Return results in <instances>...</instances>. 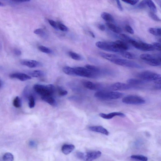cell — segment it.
Segmentation results:
<instances>
[{
  "label": "cell",
  "instance_id": "cell-20",
  "mask_svg": "<svg viewBox=\"0 0 161 161\" xmlns=\"http://www.w3.org/2000/svg\"><path fill=\"white\" fill-rule=\"evenodd\" d=\"M106 25L110 30L114 33L120 34L122 32V30L120 27H118L113 24L110 22H107Z\"/></svg>",
  "mask_w": 161,
  "mask_h": 161
},
{
  "label": "cell",
  "instance_id": "cell-36",
  "mask_svg": "<svg viewBox=\"0 0 161 161\" xmlns=\"http://www.w3.org/2000/svg\"><path fill=\"white\" fill-rule=\"evenodd\" d=\"M119 37L121 39L123 40L129 42L132 39L131 37L128 35L124 34H121L120 35Z\"/></svg>",
  "mask_w": 161,
  "mask_h": 161
},
{
  "label": "cell",
  "instance_id": "cell-21",
  "mask_svg": "<svg viewBox=\"0 0 161 161\" xmlns=\"http://www.w3.org/2000/svg\"><path fill=\"white\" fill-rule=\"evenodd\" d=\"M127 83L129 85L132 86L134 85H140L143 84L144 81L140 79H137L135 78H131L127 80Z\"/></svg>",
  "mask_w": 161,
  "mask_h": 161
},
{
  "label": "cell",
  "instance_id": "cell-33",
  "mask_svg": "<svg viewBox=\"0 0 161 161\" xmlns=\"http://www.w3.org/2000/svg\"><path fill=\"white\" fill-rule=\"evenodd\" d=\"M13 106L17 108H20L21 105V100L18 96L15 98L13 102Z\"/></svg>",
  "mask_w": 161,
  "mask_h": 161
},
{
  "label": "cell",
  "instance_id": "cell-47",
  "mask_svg": "<svg viewBox=\"0 0 161 161\" xmlns=\"http://www.w3.org/2000/svg\"><path fill=\"white\" fill-rule=\"evenodd\" d=\"M76 156L78 158L83 160L84 153L80 152H77L76 154Z\"/></svg>",
  "mask_w": 161,
  "mask_h": 161
},
{
  "label": "cell",
  "instance_id": "cell-11",
  "mask_svg": "<svg viewBox=\"0 0 161 161\" xmlns=\"http://www.w3.org/2000/svg\"><path fill=\"white\" fill-rule=\"evenodd\" d=\"M20 64L22 65L27 66L30 68L41 67L42 64L36 60H23L20 61Z\"/></svg>",
  "mask_w": 161,
  "mask_h": 161
},
{
  "label": "cell",
  "instance_id": "cell-29",
  "mask_svg": "<svg viewBox=\"0 0 161 161\" xmlns=\"http://www.w3.org/2000/svg\"><path fill=\"white\" fill-rule=\"evenodd\" d=\"M161 28H150L148 30V31L152 35L156 36H161Z\"/></svg>",
  "mask_w": 161,
  "mask_h": 161
},
{
  "label": "cell",
  "instance_id": "cell-9",
  "mask_svg": "<svg viewBox=\"0 0 161 161\" xmlns=\"http://www.w3.org/2000/svg\"><path fill=\"white\" fill-rule=\"evenodd\" d=\"M102 153L100 151L89 152L84 153L83 160L84 161H92L99 158L101 156Z\"/></svg>",
  "mask_w": 161,
  "mask_h": 161
},
{
  "label": "cell",
  "instance_id": "cell-35",
  "mask_svg": "<svg viewBox=\"0 0 161 161\" xmlns=\"http://www.w3.org/2000/svg\"><path fill=\"white\" fill-rule=\"evenodd\" d=\"M38 48L40 51L44 53L49 54L52 53V51L51 49L43 46H39L38 47Z\"/></svg>",
  "mask_w": 161,
  "mask_h": 161
},
{
  "label": "cell",
  "instance_id": "cell-16",
  "mask_svg": "<svg viewBox=\"0 0 161 161\" xmlns=\"http://www.w3.org/2000/svg\"><path fill=\"white\" fill-rule=\"evenodd\" d=\"M100 55L102 58H104L106 60H109L111 62L113 61L120 57L118 56L116 54H110L105 53L103 52H100L99 53Z\"/></svg>",
  "mask_w": 161,
  "mask_h": 161
},
{
  "label": "cell",
  "instance_id": "cell-43",
  "mask_svg": "<svg viewBox=\"0 0 161 161\" xmlns=\"http://www.w3.org/2000/svg\"><path fill=\"white\" fill-rule=\"evenodd\" d=\"M34 33L36 35H43L44 34V30L41 28H38L35 30L34 31Z\"/></svg>",
  "mask_w": 161,
  "mask_h": 161
},
{
  "label": "cell",
  "instance_id": "cell-46",
  "mask_svg": "<svg viewBox=\"0 0 161 161\" xmlns=\"http://www.w3.org/2000/svg\"><path fill=\"white\" fill-rule=\"evenodd\" d=\"M28 144H29V146L32 148H35L36 146V142L33 140L30 141Z\"/></svg>",
  "mask_w": 161,
  "mask_h": 161
},
{
  "label": "cell",
  "instance_id": "cell-31",
  "mask_svg": "<svg viewBox=\"0 0 161 161\" xmlns=\"http://www.w3.org/2000/svg\"><path fill=\"white\" fill-rule=\"evenodd\" d=\"M68 54H69L70 56L74 60H82V57L81 56L76 53L72 52V51H70Z\"/></svg>",
  "mask_w": 161,
  "mask_h": 161
},
{
  "label": "cell",
  "instance_id": "cell-30",
  "mask_svg": "<svg viewBox=\"0 0 161 161\" xmlns=\"http://www.w3.org/2000/svg\"><path fill=\"white\" fill-rule=\"evenodd\" d=\"M131 158L132 159L140 161H147L148 160L147 157L142 155H133L131 156Z\"/></svg>",
  "mask_w": 161,
  "mask_h": 161
},
{
  "label": "cell",
  "instance_id": "cell-24",
  "mask_svg": "<svg viewBox=\"0 0 161 161\" xmlns=\"http://www.w3.org/2000/svg\"><path fill=\"white\" fill-rule=\"evenodd\" d=\"M101 17L104 20L107 21L108 22H111L113 21L114 19L112 16L110 14L107 13V12H103L101 14Z\"/></svg>",
  "mask_w": 161,
  "mask_h": 161
},
{
  "label": "cell",
  "instance_id": "cell-13",
  "mask_svg": "<svg viewBox=\"0 0 161 161\" xmlns=\"http://www.w3.org/2000/svg\"><path fill=\"white\" fill-rule=\"evenodd\" d=\"M99 116L107 120L111 119L116 116H119L122 117H124L125 116V114L120 112H113L109 114L101 113L99 114Z\"/></svg>",
  "mask_w": 161,
  "mask_h": 161
},
{
  "label": "cell",
  "instance_id": "cell-18",
  "mask_svg": "<svg viewBox=\"0 0 161 161\" xmlns=\"http://www.w3.org/2000/svg\"><path fill=\"white\" fill-rule=\"evenodd\" d=\"M114 42L116 47L121 51H125L128 49V47L127 45L123 41L117 40Z\"/></svg>",
  "mask_w": 161,
  "mask_h": 161
},
{
  "label": "cell",
  "instance_id": "cell-22",
  "mask_svg": "<svg viewBox=\"0 0 161 161\" xmlns=\"http://www.w3.org/2000/svg\"><path fill=\"white\" fill-rule=\"evenodd\" d=\"M158 55H153L148 54H142L140 55V58L144 62H146L154 60L157 58Z\"/></svg>",
  "mask_w": 161,
  "mask_h": 161
},
{
  "label": "cell",
  "instance_id": "cell-28",
  "mask_svg": "<svg viewBox=\"0 0 161 161\" xmlns=\"http://www.w3.org/2000/svg\"><path fill=\"white\" fill-rule=\"evenodd\" d=\"M147 4L152 12L154 13L157 12V7L152 1L150 0H147Z\"/></svg>",
  "mask_w": 161,
  "mask_h": 161
},
{
  "label": "cell",
  "instance_id": "cell-25",
  "mask_svg": "<svg viewBox=\"0 0 161 161\" xmlns=\"http://www.w3.org/2000/svg\"><path fill=\"white\" fill-rule=\"evenodd\" d=\"M86 68L91 71L92 72L96 74L98 76L100 72V70L99 68L95 66L87 64L85 66Z\"/></svg>",
  "mask_w": 161,
  "mask_h": 161
},
{
  "label": "cell",
  "instance_id": "cell-10",
  "mask_svg": "<svg viewBox=\"0 0 161 161\" xmlns=\"http://www.w3.org/2000/svg\"><path fill=\"white\" fill-rule=\"evenodd\" d=\"M132 86L120 82L114 83L111 86V88L115 91L126 90L132 89Z\"/></svg>",
  "mask_w": 161,
  "mask_h": 161
},
{
  "label": "cell",
  "instance_id": "cell-32",
  "mask_svg": "<svg viewBox=\"0 0 161 161\" xmlns=\"http://www.w3.org/2000/svg\"><path fill=\"white\" fill-rule=\"evenodd\" d=\"M3 159L4 161H14V157L11 153H6L3 156Z\"/></svg>",
  "mask_w": 161,
  "mask_h": 161
},
{
  "label": "cell",
  "instance_id": "cell-19",
  "mask_svg": "<svg viewBox=\"0 0 161 161\" xmlns=\"http://www.w3.org/2000/svg\"><path fill=\"white\" fill-rule=\"evenodd\" d=\"M41 99L53 107H56L57 103L55 100L52 96L41 97Z\"/></svg>",
  "mask_w": 161,
  "mask_h": 161
},
{
  "label": "cell",
  "instance_id": "cell-23",
  "mask_svg": "<svg viewBox=\"0 0 161 161\" xmlns=\"http://www.w3.org/2000/svg\"><path fill=\"white\" fill-rule=\"evenodd\" d=\"M121 55L124 57L130 59H135L136 57L135 54L132 53L127 52L125 51H122L120 52Z\"/></svg>",
  "mask_w": 161,
  "mask_h": 161
},
{
  "label": "cell",
  "instance_id": "cell-50",
  "mask_svg": "<svg viewBox=\"0 0 161 161\" xmlns=\"http://www.w3.org/2000/svg\"><path fill=\"white\" fill-rule=\"evenodd\" d=\"M98 28L101 31H104L106 30V27L103 25L99 24L98 26Z\"/></svg>",
  "mask_w": 161,
  "mask_h": 161
},
{
  "label": "cell",
  "instance_id": "cell-8",
  "mask_svg": "<svg viewBox=\"0 0 161 161\" xmlns=\"http://www.w3.org/2000/svg\"><path fill=\"white\" fill-rule=\"evenodd\" d=\"M129 43L132 44L136 48L141 51H151L154 50L152 44L142 42H138L132 39Z\"/></svg>",
  "mask_w": 161,
  "mask_h": 161
},
{
  "label": "cell",
  "instance_id": "cell-37",
  "mask_svg": "<svg viewBox=\"0 0 161 161\" xmlns=\"http://www.w3.org/2000/svg\"><path fill=\"white\" fill-rule=\"evenodd\" d=\"M58 94L61 96H64L67 95L68 93V92L67 91L63 89L60 87L58 88Z\"/></svg>",
  "mask_w": 161,
  "mask_h": 161
},
{
  "label": "cell",
  "instance_id": "cell-12",
  "mask_svg": "<svg viewBox=\"0 0 161 161\" xmlns=\"http://www.w3.org/2000/svg\"><path fill=\"white\" fill-rule=\"evenodd\" d=\"M9 76L11 78L17 79L21 81H25L31 79V76L21 73H15L11 74L9 75Z\"/></svg>",
  "mask_w": 161,
  "mask_h": 161
},
{
  "label": "cell",
  "instance_id": "cell-15",
  "mask_svg": "<svg viewBox=\"0 0 161 161\" xmlns=\"http://www.w3.org/2000/svg\"><path fill=\"white\" fill-rule=\"evenodd\" d=\"M89 129L93 132H99L105 135H109V132L108 131L101 126H92L89 127Z\"/></svg>",
  "mask_w": 161,
  "mask_h": 161
},
{
  "label": "cell",
  "instance_id": "cell-45",
  "mask_svg": "<svg viewBox=\"0 0 161 161\" xmlns=\"http://www.w3.org/2000/svg\"><path fill=\"white\" fill-rule=\"evenodd\" d=\"M127 4H130L132 5H135L139 2V0H125L123 1Z\"/></svg>",
  "mask_w": 161,
  "mask_h": 161
},
{
  "label": "cell",
  "instance_id": "cell-1",
  "mask_svg": "<svg viewBox=\"0 0 161 161\" xmlns=\"http://www.w3.org/2000/svg\"><path fill=\"white\" fill-rule=\"evenodd\" d=\"M33 89L36 93L43 96H52L55 91V88L52 84L47 85L36 84L34 85Z\"/></svg>",
  "mask_w": 161,
  "mask_h": 161
},
{
  "label": "cell",
  "instance_id": "cell-39",
  "mask_svg": "<svg viewBox=\"0 0 161 161\" xmlns=\"http://www.w3.org/2000/svg\"><path fill=\"white\" fill-rule=\"evenodd\" d=\"M58 28L60 30L64 32H67L68 30V28L63 24L61 23H58Z\"/></svg>",
  "mask_w": 161,
  "mask_h": 161
},
{
  "label": "cell",
  "instance_id": "cell-48",
  "mask_svg": "<svg viewBox=\"0 0 161 161\" xmlns=\"http://www.w3.org/2000/svg\"><path fill=\"white\" fill-rule=\"evenodd\" d=\"M116 3H117V6L118 9L120 11H123V8L122 7L121 4V3L120 1L118 0H116Z\"/></svg>",
  "mask_w": 161,
  "mask_h": 161
},
{
  "label": "cell",
  "instance_id": "cell-54",
  "mask_svg": "<svg viewBox=\"0 0 161 161\" xmlns=\"http://www.w3.org/2000/svg\"><path fill=\"white\" fill-rule=\"evenodd\" d=\"M2 82L0 80V88H1V87L2 86Z\"/></svg>",
  "mask_w": 161,
  "mask_h": 161
},
{
  "label": "cell",
  "instance_id": "cell-34",
  "mask_svg": "<svg viewBox=\"0 0 161 161\" xmlns=\"http://www.w3.org/2000/svg\"><path fill=\"white\" fill-rule=\"evenodd\" d=\"M28 99L29 101V108H34L35 106V100L34 96L32 95H30L28 97Z\"/></svg>",
  "mask_w": 161,
  "mask_h": 161
},
{
  "label": "cell",
  "instance_id": "cell-2",
  "mask_svg": "<svg viewBox=\"0 0 161 161\" xmlns=\"http://www.w3.org/2000/svg\"><path fill=\"white\" fill-rule=\"evenodd\" d=\"M123 95L121 92L106 90L98 91L94 94L95 97L103 100H116L120 99Z\"/></svg>",
  "mask_w": 161,
  "mask_h": 161
},
{
  "label": "cell",
  "instance_id": "cell-27",
  "mask_svg": "<svg viewBox=\"0 0 161 161\" xmlns=\"http://www.w3.org/2000/svg\"><path fill=\"white\" fill-rule=\"evenodd\" d=\"M63 71L64 72L70 76H75L74 74V69L69 67H64Z\"/></svg>",
  "mask_w": 161,
  "mask_h": 161
},
{
  "label": "cell",
  "instance_id": "cell-14",
  "mask_svg": "<svg viewBox=\"0 0 161 161\" xmlns=\"http://www.w3.org/2000/svg\"><path fill=\"white\" fill-rule=\"evenodd\" d=\"M83 84L84 87L91 90H97L101 87V86L100 84L93 83L90 81H84Z\"/></svg>",
  "mask_w": 161,
  "mask_h": 161
},
{
  "label": "cell",
  "instance_id": "cell-42",
  "mask_svg": "<svg viewBox=\"0 0 161 161\" xmlns=\"http://www.w3.org/2000/svg\"><path fill=\"white\" fill-rule=\"evenodd\" d=\"M49 24L54 28L57 29L58 28V23L54 20H48Z\"/></svg>",
  "mask_w": 161,
  "mask_h": 161
},
{
  "label": "cell",
  "instance_id": "cell-49",
  "mask_svg": "<svg viewBox=\"0 0 161 161\" xmlns=\"http://www.w3.org/2000/svg\"><path fill=\"white\" fill-rule=\"evenodd\" d=\"M14 53L17 56H20L21 54V51L18 49H15Z\"/></svg>",
  "mask_w": 161,
  "mask_h": 161
},
{
  "label": "cell",
  "instance_id": "cell-52",
  "mask_svg": "<svg viewBox=\"0 0 161 161\" xmlns=\"http://www.w3.org/2000/svg\"><path fill=\"white\" fill-rule=\"evenodd\" d=\"M89 33L91 35V36H92V37H93V38H95V35H94V34H93V33L91 31H89Z\"/></svg>",
  "mask_w": 161,
  "mask_h": 161
},
{
  "label": "cell",
  "instance_id": "cell-3",
  "mask_svg": "<svg viewBox=\"0 0 161 161\" xmlns=\"http://www.w3.org/2000/svg\"><path fill=\"white\" fill-rule=\"evenodd\" d=\"M138 77L139 79L145 81H156L161 79V75L157 73L150 71H145L139 73L138 74Z\"/></svg>",
  "mask_w": 161,
  "mask_h": 161
},
{
  "label": "cell",
  "instance_id": "cell-51",
  "mask_svg": "<svg viewBox=\"0 0 161 161\" xmlns=\"http://www.w3.org/2000/svg\"><path fill=\"white\" fill-rule=\"evenodd\" d=\"M30 1V0H14L13 1L17 2H29Z\"/></svg>",
  "mask_w": 161,
  "mask_h": 161
},
{
  "label": "cell",
  "instance_id": "cell-38",
  "mask_svg": "<svg viewBox=\"0 0 161 161\" xmlns=\"http://www.w3.org/2000/svg\"><path fill=\"white\" fill-rule=\"evenodd\" d=\"M149 17L153 20L156 21H161V19L156 15L152 12H150L149 13Z\"/></svg>",
  "mask_w": 161,
  "mask_h": 161
},
{
  "label": "cell",
  "instance_id": "cell-6",
  "mask_svg": "<svg viewBox=\"0 0 161 161\" xmlns=\"http://www.w3.org/2000/svg\"><path fill=\"white\" fill-rule=\"evenodd\" d=\"M114 64L123 67L141 69L143 67L139 64L131 60L119 58L111 62Z\"/></svg>",
  "mask_w": 161,
  "mask_h": 161
},
{
  "label": "cell",
  "instance_id": "cell-7",
  "mask_svg": "<svg viewBox=\"0 0 161 161\" xmlns=\"http://www.w3.org/2000/svg\"><path fill=\"white\" fill-rule=\"evenodd\" d=\"M74 69L75 76L91 78H95L98 76L96 74L84 67H77Z\"/></svg>",
  "mask_w": 161,
  "mask_h": 161
},
{
  "label": "cell",
  "instance_id": "cell-41",
  "mask_svg": "<svg viewBox=\"0 0 161 161\" xmlns=\"http://www.w3.org/2000/svg\"><path fill=\"white\" fill-rule=\"evenodd\" d=\"M147 6V0H143L138 4L137 7L139 9H142L145 7Z\"/></svg>",
  "mask_w": 161,
  "mask_h": 161
},
{
  "label": "cell",
  "instance_id": "cell-40",
  "mask_svg": "<svg viewBox=\"0 0 161 161\" xmlns=\"http://www.w3.org/2000/svg\"><path fill=\"white\" fill-rule=\"evenodd\" d=\"M152 44L154 50H156L158 51H161V44L160 43L154 42Z\"/></svg>",
  "mask_w": 161,
  "mask_h": 161
},
{
  "label": "cell",
  "instance_id": "cell-53",
  "mask_svg": "<svg viewBox=\"0 0 161 161\" xmlns=\"http://www.w3.org/2000/svg\"><path fill=\"white\" fill-rule=\"evenodd\" d=\"M0 6H4V4L3 3H2V2H0Z\"/></svg>",
  "mask_w": 161,
  "mask_h": 161
},
{
  "label": "cell",
  "instance_id": "cell-4",
  "mask_svg": "<svg viewBox=\"0 0 161 161\" xmlns=\"http://www.w3.org/2000/svg\"><path fill=\"white\" fill-rule=\"evenodd\" d=\"M122 102L128 105H139L143 104L145 103V100L143 98L139 96L131 95L123 98Z\"/></svg>",
  "mask_w": 161,
  "mask_h": 161
},
{
  "label": "cell",
  "instance_id": "cell-26",
  "mask_svg": "<svg viewBox=\"0 0 161 161\" xmlns=\"http://www.w3.org/2000/svg\"><path fill=\"white\" fill-rule=\"evenodd\" d=\"M30 75L33 77H40L44 76V73L43 71L40 70H35L31 72Z\"/></svg>",
  "mask_w": 161,
  "mask_h": 161
},
{
  "label": "cell",
  "instance_id": "cell-5",
  "mask_svg": "<svg viewBox=\"0 0 161 161\" xmlns=\"http://www.w3.org/2000/svg\"><path fill=\"white\" fill-rule=\"evenodd\" d=\"M96 45L104 51L118 53L122 51L117 48L114 42L99 41L96 43Z\"/></svg>",
  "mask_w": 161,
  "mask_h": 161
},
{
  "label": "cell",
  "instance_id": "cell-44",
  "mask_svg": "<svg viewBox=\"0 0 161 161\" xmlns=\"http://www.w3.org/2000/svg\"><path fill=\"white\" fill-rule=\"evenodd\" d=\"M125 28L126 31L129 34L133 35L134 34V31L132 27L129 25H126L125 26Z\"/></svg>",
  "mask_w": 161,
  "mask_h": 161
},
{
  "label": "cell",
  "instance_id": "cell-17",
  "mask_svg": "<svg viewBox=\"0 0 161 161\" xmlns=\"http://www.w3.org/2000/svg\"><path fill=\"white\" fill-rule=\"evenodd\" d=\"M75 147L73 144H65L62 147L61 151L65 155H68L75 149Z\"/></svg>",
  "mask_w": 161,
  "mask_h": 161
}]
</instances>
